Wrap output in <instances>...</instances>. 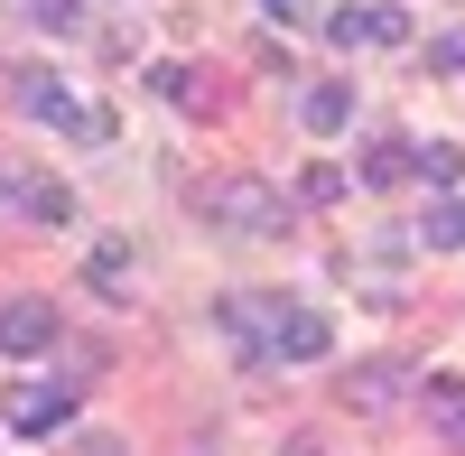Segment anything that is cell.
<instances>
[{
    "label": "cell",
    "instance_id": "1",
    "mask_svg": "<svg viewBox=\"0 0 465 456\" xmlns=\"http://www.w3.org/2000/svg\"><path fill=\"white\" fill-rule=\"evenodd\" d=\"M186 205H196L205 233H232V243H280V233H289V196H280L270 177H252V168L196 177V186H186Z\"/></svg>",
    "mask_w": 465,
    "mask_h": 456
},
{
    "label": "cell",
    "instance_id": "2",
    "mask_svg": "<svg viewBox=\"0 0 465 456\" xmlns=\"http://www.w3.org/2000/svg\"><path fill=\"white\" fill-rule=\"evenodd\" d=\"M10 103H19V122H56V131L84 122V103H74V84H65L56 65H19L10 74Z\"/></svg>",
    "mask_w": 465,
    "mask_h": 456
},
{
    "label": "cell",
    "instance_id": "3",
    "mask_svg": "<svg viewBox=\"0 0 465 456\" xmlns=\"http://www.w3.org/2000/svg\"><path fill=\"white\" fill-rule=\"evenodd\" d=\"M74 420V382H10V429L19 438H56Z\"/></svg>",
    "mask_w": 465,
    "mask_h": 456
},
{
    "label": "cell",
    "instance_id": "4",
    "mask_svg": "<svg viewBox=\"0 0 465 456\" xmlns=\"http://www.w3.org/2000/svg\"><path fill=\"white\" fill-rule=\"evenodd\" d=\"M335 354V317L326 308H298L289 298V317H280V345H270V363H326Z\"/></svg>",
    "mask_w": 465,
    "mask_h": 456
},
{
    "label": "cell",
    "instance_id": "5",
    "mask_svg": "<svg viewBox=\"0 0 465 456\" xmlns=\"http://www.w3.org/2000/svg\"><path fill=\"white\" fill-rule=\"evenodd\" d=\"M401 382H410V363L372 354V363H354V372L335 382V401H344V410H363V420H372V410H391V401H401Z\"/></svg>",
    "mask_w": 465,
    "mask_h": 456
},
{
    "label": "cell",
    "instance_id": "6",
    "mask_svg": "<svg viewBox=\"0 0 465 456\" xmlns=\"http://www.w3.org/2000/svg\"><path fill=\"white\" fill-rule=\"evenodd\" d=\"M56 345V298H10L0 308V354H47Z\"/></svg>",
    "mask_w": 465,
    "mask_h": 456
},
{
    "label": "cell",
    "instance_id": "7",
    "mask_svg": "<svg viewBox=\"0 0 465 456\" xmlns=\"http://www.w3.org/2000/svg\"><path fill=\"white\" fill-rule=\"evenodd\" d=\"M28 223H47V233H65V223H74V186L65 177H19V196H10Z\"/></svg>",
    "mask_w": 465,
    "mask_h": 456
},
{
    "label": "cell",
    "instance_id": "8",
    "mask_svg": "<svg viewBox=\"0 0 465 456\" xmlns=\"http://www.w3.org/2000/svg\"><path fill=\"white\" fill-rule=\"evenodd\" d=\"M298 122L317 131V140H335L344 122H354V84H307V94H298Z\"/></svg>",
    "mask_w": 465,
    "mask_h": 456
},
{
    "label": "cell",
    "instance_id": "9",
    "mask_svg": "<svg viewBox=\"0 0 465 456\" xmlns=\"http://www.w3.org/2000/svg\"><path fill=\"white\" fill-rule=\"evenodd\" d=\"M149 94L177 103V112H205V84H196V65H186V56H159V65H149Z\"/></svg>",
    "mask_w": 465,
    "mask_h": 456
},
{
    "label": "cell",
    "instance_id": "10",
    "mask_svg": "<svg viewBox=\"0 0 465 456\" xmlns=\"http://www.w3.org/2000/svg\"><path fill=\"white\" fill-rule=\"evenodd\" d=\"M84 280H94L103 298H122V280H131V233H103V243L84 252Z\"/></svg>",
    "mask_w": 465,
    "mask_h": 456
},
{
    "label": "cell",
    "instance_id": "11",
    "mask_svg": "<svg viewBox=\"0 0 465 456\" xmlns=\"http://www.w3.org/2000/svg\"><path fill=\"white\" fill-rule=\"evenodd\" d=\"M419 177H429V196H465V149L429 140V149H419Z\"/></svg>",
    "mask_w": 465,
    "mask_h": 456
},
{
    "label": "cell",
    "instance_id": "12",
    "mask_svg": "<svg viewBox=\"0 0 465 456\" xmlns=\"http://www.w3.org/2000/svg\"><path fill=\"white\" fill-rule=\"evenodd\" d=\"M401 177H419V149L410 140H372L363 149V186H401Z\"/></svg>",
    "mask_w": 465,
    "mask_h": 456
},
{
    "label": "cell",
    "instance_id": "13",
    "mask_svg": "<svg viewBox=\"0 0 465 456\" xmlns=\"http://www.w3.org/2000/svg\"><path fill=\"white\" fill-rule=\"evenodd\" d=\"M419 243H429V252H465V196H438L429 223H419Z\"/></svg>",
    "mask_w": 465,
    "mask_h": 456
},
{
    "label": "cell",
    "instance_id": "14",
    "mask_svg": "<svg viewBox=\"0 0 465 456\" xmlns=\"http://www.w3.org/2000/svg\"><path fill=\"white\" fill-rule=\"evenodd\" d=\"M363 19H372V47H410V10L401 0H363Z\"/></svg>",
    "mask_w": 465,
    "mask_h": 456
},
{
    "label": "cell",
    "instance_id": "15",
    "mask_svg": "<svg viewBox=\"0 0 465 456\" xmlns=\"http://www.w3.org/2000/svg\"><path fill=\"white\" fill-rule=\"evenodd\" d=\"M28 19L47 37H84V0H28Z\"/></svg>",
    "mask_w": 465,
    "mask_h": 456
},
{
    "label": "cell",
    "instance_id": "16",
    "mask_svg": "<svg viewBox=\"0 0 465 456\" xmlns=\"http://www.w3.org/2000/svg\"><path fill=\"white\" fill-rule=\"evenodd\" d=\"M298 196H307V205H335V196H344V168H335V159H317V168L298 177Z\"/></svg>",
    "mask_w": 465,
    "mask_h": 456
},
{
    "label": "cell",
    "instance_id": "17",
    "mask_svg": "<svg viewBox=\"0 0 465 456\" xmlns=\"http://www.w3.org/2000/svg\"><path fill=\"white\" fill-rule=\"evenodd\" d=\"M326 47H372V19H363V10H335V19H326Z\"/></svg>",
    "mask_w": 465,
    "mask_h": 456
},
{
    "label": "cell",
    "instance_id": "18",
    "mask_svg": "<svg viewBox=\"0 0 465 456\" xmlns=\"http://www.w3.org/2000/svg\"><path fill=\"white\" fill-rule=\"evenodd\" d=\"M419 392H429V410H447V420H456V410H465V372H429Z\"/></svg>",
    "mask_w": 465,
    "mask_h": 456
},
{
    "label": "cell",
    "instance_id": "19",
    "mask_svg": "<svg viewBox=\"0 0 465 456\" xmlns=\"http://www.w3.org/2000/svg\"><path fill=\"white\" fill-rule=\"evenodd\" d=\"M429 74H465V28H447V37H429Z\"/></svg>",
    "mask_w": 465,
    "mask_h": 456
},
{
    "label": "cell",
    "instance_id": "20",
    "mask_svg": "<svg viewBox=\"0 0 465 456\" xmlns=\"http://www.w3.org/2000/svg\"><path fill=\"white\" fill-rule=\"evenodd\" d=\"M74 456H122V438H112V429H84V438H74Z\"/></svg>",
    "mask_w": 465,
    "mask_h": 456
},
{
    "label": "cell",
    "instance_id": "21",
    "mask_svg": "<svg viewBox=\"0 0 465 456\" xmlns=\"http://www.w3.org/2000/svg\"><path fill=\"white\" fill-rule=\"evenodd\" d=\"M252 10H261V19H280V28H289V19H298V0H252Z\"/></svg>",
    "mask_w": 465,
    "mask_h": 456
},
{
    "label": "cell",
    "instance_id": "22",
    "mask_svg": "<svg viewBox=\"0 0 465 456\" xmlns=\"http://www.w3.org/2000/svg\"><path fill=\"white\" fill-rule=\"evenodd\" d=\"M447 438H456V447H465V410H456V420H447Z\"/></svg>",
    "mask_w": 465,
    "mask_h": 456
},
{
    "label": "cell",
    "instance_id": "23",
    "mask_svg": "<svg viewBox=\"0 0 465 456\" xmlns=\"http://www.w3.org/2000/svg\"><path fill=\"white\" fill-rule=\"evenodd\" d=\"M0 10H28V0H0Z\"/></svg>",
    "mask_w": 465,
    "mask_h": 456
}]
</instances>
